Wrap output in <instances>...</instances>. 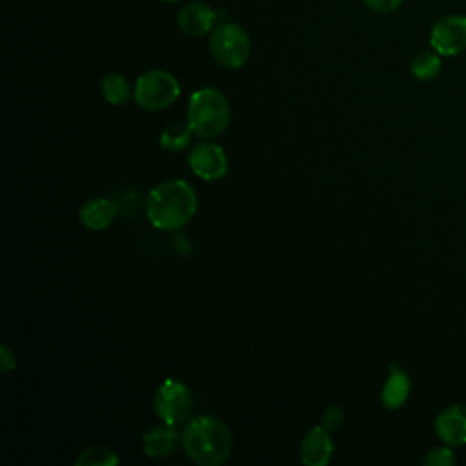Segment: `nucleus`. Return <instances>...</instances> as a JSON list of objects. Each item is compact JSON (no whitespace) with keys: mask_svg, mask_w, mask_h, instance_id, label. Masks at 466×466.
<instances>
[{"mask_svg":"<svg viewBox=\"0 0 466 466\" xmlns=\"http://www.w3.org/2000/svg\"><path fill=\"white\" fill-rule=\"evenodd\" d=\"M144 209L153 228L173 231L186 226L197 213V195L186 180H166L151 187Z\"/></svg>","mask_w":466,"mask_h":466,"instance_id":"nucleus-1","label":"nucleus"},{"mask_svg":"<svg viewBox=\"0 0 466 466\" xmlns=\"http://www.w3.org/2000/svg\"><path fill=\"white\" fill-rule=\"evenodd\" d=\"M182 448L193 462L200 466H218L231 455L233 435L220 419L200 415L186 424Z\"/></svg>","mask_w":466,"mask_h":466,"instance_id":"nucleus-2","label":"nucleus"},{"mask_svg":"<svg viewBox=\"0 0 466 466\" xmlns=\"http://www.w3.org/2000/svg\"><path fill=\"white\" fill-rule=\"evenodd\" d=\"M187 124L198 137L211 138L226 131L229 124V104L215 87L197 89L187 104Z\"/></svg>","mask_w":466,"mask_h":466,"instance_id":"nucleus-3","label":"nucleus"},{"mask_svg":"<svg viewBox=\"0 0 466 466\" xmlns=\"http://www.w3.org/2000/svg\"><path fill=\"white\" fill-rule=\"evenodd\" d=\"M209 49L213 58L228 67L238 69L242 67L251 53V40L248 33L235 22H218L209 36Z\"/></svg>","mask_w":466,"mask_h":466,"instance_id":"nucleus-4","label":"nucleus"},{"mask_svg":"<svg viewBox=\"0 0 466 466\" xmlns=\"http://www.w3.org/2000/svg\"><path fill=\"white\" fill-rule=\"evenodd\" d=\"M180 95L178 80L164 71V69H151L142 73L133 87L135 102L144 109H164L171 106Z\"/></svg>","mask_w":466,"mask_h":466,"instance_id":"nucleus-5","label":"nucleus"},{"mask_svg":"<svg viewBox=\"0 0 466 466\" xmlns=\"http://www.w3.org/2000/svg\"><path fill=\"white\" fill-rule=\"evenodd\" d=\"M153 406L164 424L177 426L184 422L193 410L191 390L177 379H166L155 391Z\"/></svg>","mask_w":466,"mask_h":466,"instance_id":"nucleus-6","label":"nucleus"},{"mask_svg":"<svg viewBox=\"0 0 466 466\" xmlns=\"http://www.w3.org/2000/svg\"><path fill=\"white\" fill-rule=\"evenodd\" d=\"M431 49L441 56H455L466 49V15H446L435 22L430 33Z\"/></svg>","mask_w":466,"mask_h":466,"instance_id":"nucleus-7","label":"nucleus"},{"mask_svg":"<svg viewBox=\"0 0 466 466\" xmlns=\"http://www.w3.org/2000/svg\"><path fill=\"white\" fill-rule=\"evenodd\" d=\"M191 171L204 180H218L228 173L226 151L215 142H200L193 146L187 157Z\"/></svg>","mask_w":466,"mask_h":466,"instance_id":"nucleus-8","label":"nucleus"},{"mask_svg":"<svg viewBox=\"0 0 466 466\" xmlns=\"http://www.w3.org/2000/svg\"><path fill=\"white\" fill-rule=\"evenodd\" d=\"M435 435L448 446L466 444V404H450L435 417Z\"/></svg>","mask_w":466,"mask_h":466,"instance_id":"nucleus-9","label":"nucleus"},{"mask_svg":"<svg viewBox=\"0 0 466 466\" xmlns=\"http://www.w3.org/2000/svg\"><path fill=\"white\" fill-rule=\"evenodd\" d=\"M177 24L184 35L202 36L215 29L218 24V13L204 2H189L178 11Z\"/></svg>","mask_w":466,"mask_h":466,"instance_id":"nucleus-10","label":"nucleus"},{"mask_svg":"<svg viewBox=\"0 0 466 466\" xmlns=\"http://www.w3.org/2000/svg\"><path fill=\"white\" fill-rule=\"evenodd\" d=\"M333 455V441L322 426L311 428L300 442V461L306 466H326Z\"/></svg>","mask_w":466,"mask_h":466,"instance_id":"nucleus-11","label":"nucleus"},{"mask_svg":"<svg viewBox=\"0 0 466 466\" xmlns=\"http://www.w3.org/2000/svg\"><path fill=\"white\" fill-rule=\"evenodd\" d=\"M116 215V206L109 198H91L82 204L78 217L80 222L91 231L106 229Z\"/></svg>","mask_w":466,"mask_h":466,"instance_id":"nucleus-12","label":"nucleus"},{"mask_svg":"<svg viewBox=\"0 0 466 466\" xmlns=\"http://www.w3.org/2000/svg\"><path fill=\"white\" fill-rule=\"evenodd\" d=\"M388 370H390V375L382 386L380 400L388 410H397L406 402V399L410 395L411 382H410L408 373H404L395 364H390Z\"/></svg>","mask_w":466,"mask_h":466,"instance_id":"nucleus-13","label":"nucleus"},{"mask_svg":"<svg viewBox=\"0 0 466 466\" xmlns=\"http://www.w3.org/2000/svg\"><path fill=\"white\" fill-rule=\"evenodd\" d=\"M177 442H178L177 431L169 424L151 428L142 435V450L147 457H153V459L169 455L177 448Z\"/></svg>","mask_w":466,"mask_h":466,"instance_id":"nucleus-14","label":"nucleus"},{"mask_svg":"<svg viewBox=\"0 0 466 466\" xmlns=\"http://www.w3.org/2000/svg\"><path fill=\"white\" fill-rule=\"evenodd\" d=\"M441 67H442V62L437 51L422 49V51H417L410 60L411 75L422 82L437 78L441 73Z\"/></svg>","mask_w":466,"mask_h":466,"instance_id":"nucleus-15","label":"nucleus"},{"mask_svg":"<svg viewBox=\"0 0 466 466\" xmlns=\"http://www.w3.org/2000/svg\"><path fill=\"white\" fill-rule=\"evenodd\" d=\"M102 96L111 106H122L131 98V86L120 73H109L102 78L100 84Z\"/></svg>","mask_w":466,"mask_h":466,"instance_id":"nucleus-16","label":"nucleus"},{"mask_svg":"<svg viewBox=\"0 0 466 466\" xmlns=\"http://www.w3.org/2000/svg\"><path fill=\"white\" fill-rule=\"evenodd\" d=\"M191 133L189 124H169L160 135V146L167 151H182L189 146Z\"/></svg>","mask_w":466,"mask_h":466,"instance_id":"nucleus-17","label":"nucleus"},{"mask_svg":"<svg viewBox=\"0 0 466 466\" xmlns=\"http://www.w3.org/2000/svg\"><path fill=\"white\" fill-rule=\"evenodd\" d=\"M118 455L106 446H91L80 451L75 464L76 466H113L118 464Z\"/></svg>","mask_w":466,"mask_h":466,"instance_id":"nucleus-18","label":"nucleus"},{"mask_svg":"<svg viewBox=\"0 0 466 466\" xmlns=\"http://www.w3.org/2000/svg\"><path fill=\"white\" fill-rule=\"evenodd\" d=\"M453 462H455V453L448 448V444L426 451L422 459L424 466H451Z\"/></svg>","mask_w":466,"mask_h":466,"instance_id":"nucleus-19","label":"nucleus"},{"mask_svg":"<svg viewBox=\"0 0 466 466\" xmlns=\"http://www.w3.org/2000/svg\"><path fill=\"white\" fill-rule=\"evenodd\" d=\"M342 420H344V415H342V410L339 406H328L322 413V422L320 426L328 431H335L342 426Z\"/></svg>","mask_w":466,"mask_h":466,"instance_id":"nucleus-20","label":"nucleus"},{"mask_svg":"<svg viewBox=\"0 0 466 466\" xmlns=\"http://www.w3.org/2000/svg\"><path fill=\"white\" fill-rule=\"evenodd\" d=\"M375 13H393L400 7L402 0H362Z\"/></svg>","mask_w":466,"mask_h":466,"instance_id":"nucleus-21","label":"nucleus"},{"mask_svg":"<svg viewBox=\"0 0 466 466\" xmlns=\"http://www.w3.org/2000/svg\"><path fill=\"white\" fill-rule=\"evenodd\" d=\"M15 368H16L15 351L7 344H2V348H0V370L2 371H11Z\"/></svg>","mask_w":466,"mask_h":466,"instance_id":"nucleus-22","label":"nucleus"},{"mask_svg":"<svg viewBox=\"0 0 466 466\" xmlns=\"http://www.w3.org/2000/svg\"><path fill=\"white\" fill-rule=\"evenodd\" d=\"M160 2H178V0H160Z\"/></svg>","mask_w":466,"mask_h":466,"instance_id":"nucleus-23","label":"nucleus"}]
</instances>
